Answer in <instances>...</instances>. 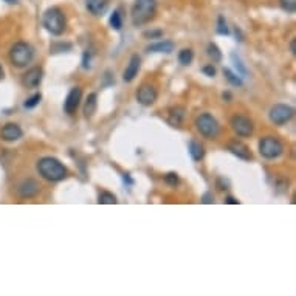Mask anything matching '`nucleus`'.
I'll return each mask as SVG.
<instances>
[{"mask_svg": "<svg viewBox=\"0 0 296 296\" xmlns=\"http://www.w3.org/2000/svg\"><path fill=\"white\" fill-rule=\"evenodd\" d=\"M290 50H292V53H293V55L296 53V39H293V41H292V44H290Z\"/></svg>", "mask_w": 296, "mask_h": 296, "instance_id": "38", "label": "nucleus"}, {"mask_svg": "<svg viewBox=\"0 0 296 296\" xmlns=\"http://www.w3.org/2000/svg\"><path fill=\"white\" fill-rule=\"evenodd\" d=\"M164 182L168 183L169 186H177L178 185V175L175 172H169L164 175Z\"/></svg>", "mask_w": 296, "mask_h": 296, "instance_id": "30", "label": "nucleus"}, {"mask_svg": "<svg viewBox=\"0 0 296 296\" xmlns=\"http://www.w3.org/2000/svg\"><path fill=\"white\" fill-rule=\"evenodd\" d=\"M140 67H141V58L138 55H134L129 61L127 67L123 73V79L124 82H132L137 76H138V72H140Z\"/></svg>", "mask_w": 296, "mask_h": 296, "instance_id": "15", "label": "nucleus"}, {"mask_svg": "<svg viewBox=\"0 0 296 296\" xmlns=\"http://www.w3.org/2000/svg\"><path fill=\"white\" fill-rule=\"evenodd\" d=\"M202 72L207 76H211V78H213V76H216V67L213 66V64H210V66H205Z\"/></svg>", "mask_w": 296, "mask_h": 296, "instance_id": "33", "label": "nucleus"}, {"mask_svg": "<svg viewBox=\"0 0 296 296\" xmlns=\"http://www.w3.org/2000/svg\"><path fill=\"white\" fill-rule=\"evenodd\" d=\"M22 135H23L22 129L16 123H6L2 129H0V140L8 141V143L20 140Z\"/></svg>", "mask_w": 296, "mask_h": 296, "instance_id": "13", "label": "nucleus"}, {"mask_svg": "<svg viewBox=\"0 0 296 296\" xmlns=\"http://www.w3.org/2000/svg\"><path fill=\"white\" fill-rule=\"evenodd\" d=\"M117 202L118 200H117V197H115V194H112V192H109V191H102L98 197V203H101V205H115Z\"/></svg>", "mask_w": 296, "mask_h": 296, "instance_id": "25", "label": "nucleus"}, {"mask_svg": "<svg viewBox=\"0 0 296 296\" xmlns=\"http://www.w3.org/2000/svg\"><path fill=\"white\" fill-rule=\"evenodd\" d=\"M284 145L276 137H264L259 140V153L267 160H275L282 155Z\"/></svg>", "mask_w": 296, "mask_h": 296, "instance_id": "6", "label": "nucleus"}, {"mask_svg": "<svg viewBox=\"0 0 296 296\" xmlns=\"http://www.w3.org/2000/svg\"><path fill=\"white\" fill-rule=\"evenodd\" d=\"M161 36H163L161 30H152V31H146L145 33V37H148V39H160Z\"/></svg>", "mask_w": 296, "mask_h": 296, "instance_id": "31", "label": "nucleus"}, {"mask_svg": "<svg viewBox=\"0 0 296 296\" xmlns=\"http://www.w3.org/2000/svg\"><path fill=\"white\" fill-rule=\"evenodd\" d=\"M109 23H110V27H112L113 30H117V31H120V30L123 28V17H121L120 9H115V11L112 12V16H110V19H109Z\"/></svg>", "mask_w": 296, "mask_h": 296, "instance_id": "23", "label": "nucleus"}, {"mask_svg": "<svg viewBox=\"0 0 296 296\" xmlns=\"http://www.w3.org/2000/svg\"><path fill=\"white\" fill-rule=\"evenodd\" d=\"M185 109L183 107H172L169 110V117H168V121L171 126H175V127H180L185 120Z\"/></svg>", "mask_w": 296, "mask_h": 296, "instance_id": "19", "label": "nucleus"}, {"mask_svg": "<svg viewBox=\"0 0 296 296\" xmlns=\"http://www.w3.org/2000/svg\"><path fill=\"white\" fill-rule=\"evenodd\" d=\"M217 188L223 191V189H228V183L223 182V178H217Z\"/></svg>", "mask_w": 296, "mask_h": 296, "instance_id": "35", "label": "nucleus"}, {"mask_svg": "<svg viewBox=\"0 0 296 296\" xmlns=\"http://www.w3.org/2000/svg\"><path fill=\"white\" fill-rule=\"evenodd\" d=\"M5 2H8V3H17V0H5Z\"/></svg>", "mask_w": 296, "mask_h": 296, "instance_id": "41", "label": "nucleus"}, {"mask_svg": "<svg viewBox=\"0 0 296 296\" xmlns=\"http://www.w3.org/2000/svg\"><path fill=\"white\" fill-rule=\"evenodd\" d=\"M231 129L239 135V137H251L253 131H254V126L253 121L247 117H243V115H234L233 118L229 121Z\"/></svg>", "mask_w": 296, "mask_h": 296, "instance_id": "8", "label": "nucleus"}, {"mask_svg": "<svg viewBox=\"0 0 296 296\" xmlns=\"http://www.w3.org/2000/svg\"><path fill=\"white\" fill-rule=\"evenodd\" d=\"M223 74H225L226 81H228L231 85H234V87H242V85H243V81H242L240 76H239L237 73H233L229 69H223Z\"/></svg>", "mask_w": 296, "mask_h": 296, "instance_id": "22", "label": "nucleus"}, {"mask_svg": "<svg viewBox=\"0 0 296 296\" xmlns=\"http://www.w3.org/2000/svg\"><path fill=\"white\" fill-rule=\"evenodd\" d=\"M223 99H231V95L226 92V93H223Z\"/></svg>", "mask_w": 296, "mask_h": 296, "instance_id": "40", "label": "nucleus"}, {"mask_svg": "<svg viewBox=\"0 0 296 296\" xmlns=\"http://www.w3.org/2000/svg\"><path fill=\"white\" fill-rule=\"evenodd\" d=\"M3 79V69H2V66H0V81Z\"/></svg>", "mask_w": 296, "mask_h": 296, "instance_id": "39", "label": "nucleus"}, {"mask_svg": "<svg viewBox=\"0 0 296 296\" xmlns=\"http://www.w3.org/2000/svg\"><path fill=\"white\" fill-rule=\"evenodd\" d=\"M81 98H82V90L79 87H73L66 101H64V110H66L67 115H74L76 110L79 107V102H81Z\"/></svg>", "mask_w": 296, "mask_h": 296, "instance_id": "10", "label": "nucleus"}, {"mask_svg": "<svg viewBox=\"0 0 296 296\" xmlns=\"http://www.w3.org/2000/svg\"><path fill=\"white\" fill-rule=\"evenodd\" d=\"M231 61H233L234 69H236V72H237V74L240 76V78H245V76H248V70H247V67L243 66V62L240 61V58H239L236 53H231Z\"/></svg>", "mask_w": 296, "mask_h": 296, "instance_id": "21", "label": "nucleus"}, {"mask_svg": "<svg viewBox=\"0 0 296 296\" xmlns=\"http://www.w3.org/2000/svg\"><path fill=\"white\" fill-rule=\"evenodd\" d=\"M217 34H221V36H228L229 34V28H228V25H226V20L223 16H219L217 17V28H216Z\"/></svg>", "mask_w": 296, "mask_h": 296, "instance_id": "26", "label": "nucleus"}, {"mask_svg": "<svg viewBox=\"0 0 296 296\" xmlns=\"http://www.w3.org/2000/svg\"><path fill=\"white\" fill-rule=\"evenodd\" d=\"M90 56H92V53H88V50H87L84 53V58H82V67L84 69H90V59H92Z\"/></svg>", "mask_w": 296, "mask_h": 296, "instance_id": "34", "label": "nucleus"}, {"mask_svg": "<svg viewBox=\"0 0 296 296\" xmlns=\"http://www.w3.org/2000/svg\"><path fill=\"white\" fill-rule=\"evenodd\" d=\"M44 78V70L41 67H33L22 76V84L27 88H36L39 87Z\"/></svg>", "mask_w": 296, "mask_h": 296, "instance_id": "12", "label": "nucleus"}, {"mask_svg": "<svg viewBox=\"0 0 296 296\" xmlns=\"http://www.w3.org/2000/svg\"><path fill=\"white\" fill-rule=\"evenodd\" d=\"M157 88L150 84H141L137 90V101L141 106H152L157 101Z\"/></svg>", "mask_w": 296, "mask_h": 296, "instance_id": "9", "label": "nucleus"}, {"mask_svg": "<svg viewBox=\"0 0 296 296\" xmlns=\"http://www.w3.org/2000/svg\"><path fill=\"white\" fill-rule=\"evenodd\" d=\"M34 58V50L27 42H16L9 48V61L14 67H27Z\"/></svg>", "mask_w": 296, "mask_h": 296, "instance_id": "4", "label": "nucleus"}, {"mask_svg": "<svg viewBox=\"0 0 296 296\" xmlns=\"http://www.w3.org/2000/svg\"><path fill=\"white\" fill-rule=\"evenodd\" d=\"M85 8L90 14L102 16L109 8V0H85Z\"/></svg>", "mask_w": 296, "mask_h": 296, "instance_id": "16", "label": "nucleus"}, {"mask_svg": "<svg viewBox=\"0 0 296 296\" xmlns=\"http://www.w3.org/2000/svg\"><path fill=\"white\" fill-rule=\"evenodd\" d=\"M225 203H228V205H239V200L234 199V197H226L225 199Z\"/></svg>", "mask_w": 296, "mask_h": 296, "instance_id": "36", "label": "nucleus"}, {"mask_svg": "<svg viewBox=\"0 0 296 296\" xmlns=\"http://www.w3.org/2000/svg\"><path fill=\"white\" fill-rule=\"evenodd\" d=\"M174 48H175V45L171 41H157V42L150 44L146 48V51H149V53H166V55H169L174 51Z\"/></svg>", "mask_w": 296, "mask_h": 296, "instance_id": "17", "label": "nucleus"}, {"mask_svg": "<svg viewBox=\"0 0 296 296\" xmlns=\"http://www.w3.org/2000/svg\"><path fill=\"white\" fill-rule=\"evenodd\" d=\"M196 129L200 132L202 137H205L207 140H216L221 134V126H219V121L213 117L211 113H200L196 118Z\"/></svg>", "mask_w": 296, "mask_h": 296, "instance_id": "5", "label": "nucleus"}, {"mask_svg": "<svg viewBox=\"0 0 296 296\" xmlns=\"http://www.w3.org/2000/svg\"><path fill=\"white\" fill-rule=\"evenodd\" d=\"M192 59H194V53H192L191 48H183L178 53V62L182 64V66H189Z\"/></svg>", "mask_w": 296, "mask_h": 296, "instance_id": "24", "label": "nucleus"}, {"mask_svg": "<svg viewBox=\"0 0 296 296\" xmlns=\"http://www.w3.org/2000/svg\"><path fill=\"white\" fill-rule=\"evenodd\" d=\"M208 56L213 59V62H221L222 61V53H221V50H219V47L216 44H210L208 45Z\"/></svg>", "mask_w": 296, "mask_h": 296, "instance_id": "27", "label": "nucleus"}, {"mask_svg": "<svg viewBox=\"0 0 296 296\" xmlns=\"http://www.w3.org/2000/svg\"><path fill=\"white\" fill-rule=\"evenodd\" d=\"M41 191V185L36 182L34 178H27L17 186V194L22 199H33L39 194Z\"/></svg>", "mask_w": 296, "mask_h": 296, "instance_id": "11", "label": "nucleus"}, {"mask_svg": "<svg viewBox=\"0 0 296 296\" xmlns=\"http://www.w3.org/2000/svg\"><path fill=\"white\" fill-rule=\"evenodd\" d=\"M202 203H205V205H211V203H214V196H213V192H205L203 197H202Z\"/></svg>", "mask_w": 296, "mask_h": 296, "instance_id": "32", "label": "nucleus"}, {"mask_svg": "<svg viewBox=\"0 0 296 296\" xmlns=\"http://www.w3.org/2000/svg\"><path fill=\"white\" fill-rule=\"evenodd\" d=\"M228 150L233 153V155H236L237 158H240V160L248 161V160L253 158L250 148L247 145H243L242 141H237V140L229 141V143H228Z\"/></svg>", "mask_w": 296, "mask_h": 296, "instance_id": "14", "label": "nucleus"}, {"mask_svg": "<svg viewBox=\"0 0 296 296\" xmlns=\"http://www.w3.org/2000/svg\"><path fill=\"white\" fill-rule=\"evenodd\" d=\"M295 115L293 107L287 106V104H275L272 109H270V121L276 126H282V124H287Z\"/></svg>", "mask_w": 296, "mask_h": 296, "instance_id": "7", "label": "nucleus"}, {"mask_svg": "<svg viewBox=\"0 0 296 296\" xmlns=\"http://www.w3.org/2000/svg\"><path fill=\"white\" fill-rule=\"evenodd\" d=\"M279 5L287 14H293L296 11V0H279Z\"/></svg>", "mask_w": 296, "mask_h": 296, "instance_id": "28", "label": "nucleus"}, {"mask_svg": "<svg viewBox=\"0 0 296 296\" xmlns=\"http://www.w3.org/2000/svg\"><path fill=\"white\" fill-rule=\"evenodd\" d=\"M37 172L45 178L47 182H62L67 177V168L55 157H44L37 161Z\"/></svg>", "mask_w": 296, "mask_h": 296, "instance_id": "1", "label": "nucleus"}, {"mask_svg": "<svg viewBox=\"0 0 296 296\" xmlns=\"http://www.w3.org/2000/svg\"><path fill=\"white\" fill-rule=\"evenodd\" d=\"M188 150H189L191 157H192V160H194V161H202L203 157H205V148H203V145L200 143V141H196V140L189 141Z\"/></svg>", "mask_w": 296, "mask_h": 296, "instance_id": "18", "label": "nucleus"}, {"mask_svg": "<svg viewBox=\"0 0 296 296\" xmlns=\"http://www.w3.org/2000/svg\"><path fill=\"white\" fill-rule=\"evenodd\" d=\"M157 14V0H135L131 17L134 27H143L150 20L155 19Z\"/></svg>", "mask_w": 296, "mask_h": 296, "instance_id": "2", "label": "nucleus"}, {"mask_svg": "<svg viewBox=\"0 0 296 296\" xmlns=\"http://www.w3.org/2000/svg\"><path fill=\"white\" fill-rule=\"evenodd\" d=\"M123 180H124V183H127V185H134V180L129 177V174H123Z\"/></svg>", "mask_w": 296, "mask_h": 296, "instance_id": "37", "label": "nucleus"}, {"mask_svg": "<svg viewBox=\"0 0 296 296\" xmlns=\"http://www.w3.org/2000/svg\"><path fill=\"white\" fill-rule=\"evenodd\" d=\"M98 107V95L96 93H90L87 96V101L84 104V117L85 118H92Z\"/></svg>", "mask_w": 296, "mask_h": 296, "instance_id": "20", "label": "nucleus"}, {"mask_svg": "<svg viewBox=\"0 0 296 296\" xmlns=\"http://www.w3.org/2000/svg\"><path fill=\"white\" fill-rule=\"evenodd\" d=\"M41 99H42V95L41 93H34L33 96H30L27 101L23 102V106H25V109H34L41 102Z\"/></svg>", "mask_w": 296, "mask_h": 296, "instance_id": "29", "label": "nucleus"}, {"mask_svg": "<svg viewBox=\"0 0 296 296\" xmlns=\"http://www.w3.org/2000/svg\"><path fill=\"white\" fill-rule=\"evenodd\" d=\"M44 27L53 36L64 34V31L67 30V20H66V16H64V11L58 6L48 8L44 12Z\"/></svg>", "mask_w": 296, "mask_h": 296, "instance_id": "3", "label": "nucleus"}]
</instances>
